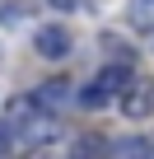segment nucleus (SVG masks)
Segmentation results:
<instances>
[{
  "instance_id": "1",
  "label": "nucleus",
  "mask_w": 154,
  "mask_h": 159,
  "mask_svg": "<svg viewBox=\"0 0 154 159\" xmlns=\"http://www.w3.org/2000/svg\"><path fill=\"white\" fill-rule=\"evenodd\" d=\"M28 98H33V112H42V117H56V112L70 103V80H61V75H56V80H42V84H37Z\"/></svg>"
},
{
  "instance_id": "2",
  "label": "nucleus",
  "mask_w": 154,
  "mask_h": 159,
  "mask_svg": "<svg viewBox=\"0 0 154 159\" xmlns=\"http://www.w3.org/2000/svg\"><path fill=\"white\" fill-rule=\"evenodd\" d=\"M33 47H37V56L61 61V56H70L75 38H70V28H65V24H47V28H37V33H33Z\"/></svg>"
},
{
  "instance_id": "3",
  "label": "nucleus",
  "mask_w": 154,
  "mask_h": 159,
  "mask_svg": "<svg viewBox=\"0 0 154 159\" xmlns=\"http://www.w3.org/2000/svg\"><path fill=\"white\" fill-rule=\"evenodd\" d=\"M121 112H126L131 122L154 112V80H131V89L121 94Z\"/></svg>"
},
{
  "instance_id": "4",
  "label": "nucleus",
  "mask_w": 154,
  "mask_h": 159,
  "mask_svg": "<svg viewBox=\"0 0 154 159\" xmlns=\"http://www.w3.org/2000/svg\"><path fill=\"white\" fill-rule=\"evenodd\" d=\"M112 150H117V159H154V140H145V136H121V140H112Z\"/></svg>"
},
{
  "instance_id": "5",
  "label": "nucleus",
  "mask_w": 154,
  "mask_h": 159,
  "mask_svg": "<svg viewBox=\"0 0 154 159\" xmlns=\"http://www.w3.org/2000/svg\"><path fill=\"white\" fill-rule=\"evenodd\" d=\"M98 84H103L108 94H117V89H131V66H126V61H112V66H103V70H98Z\"/></svg>"
},
{
  "instance_id": "6",
  "label": "nucleus",
  "mask_w": 154,
  "mask_h": 159,
  "mask_svg": "<svg viewBox=\"0 0 154 159\" xmlns=\"http://www.w3.org/2000/svg\"><path fill=\"white\" fill-rule=\"evenodd\" d=\"M75 103H80V108H89V112H98V108H108V103H112V94L94 80V84H84L80 94H75Z\"/></svg>"
},
{
  "instance_id": "7",
  "label": "nucleus",
  "mask_w": 154,
  "mask_h": 159,
  "mask_svg": "<svg viewBox=\"0 0 154 159\" xmlns=\"http://www.w3.org/2000/svg\"><path fill=\"white\" fill-rule=\"evenodd\" d=\"M108 154V136H80V145L70 150V159H103Z\"/></svg>"
},
{
  "instance_id": "8",
  "label": "nucleus",
  "mask_w": 154,
  "mask_h": 159,
  "mask_svg": "<svg viewBox=\"0 0 154 159\" xmlns=\"http://www.w3.org/2000/svg\"><path fill=\"white\" fill-rule=\"evenodd\" d=\"M47 5H51V10H75L80 0H47Z\"/></svg>"
},
{
  "instance_id": "9",
  "label": "nucleus",
  "mask_w": 154,
  "mask_h": 159,
  "mask_svg": "<svg viewBox=\"0 0 154 159\" xmlns=\"http://www.w3.org/2000/svg\"><path fill=\"white\" fill-rule=\"evenodd\" d=\"M140 5H145V10H154V0H140Z\"/></svg>"
},
{
  "instance_id": "10",
  "label": "nucleus",
  "mask_w": 154,
  "mask_h": 159,
  "mask_svg": "<svg viewBox=\"0 0 154 159\" xmlns=\"http://www.w3.org/2000/svg\"><path fill=\"white\" fill-rule=\"evenodd\" d=\"M149 140H154V136H149Z\"/></svg>"
}]
</instances>
